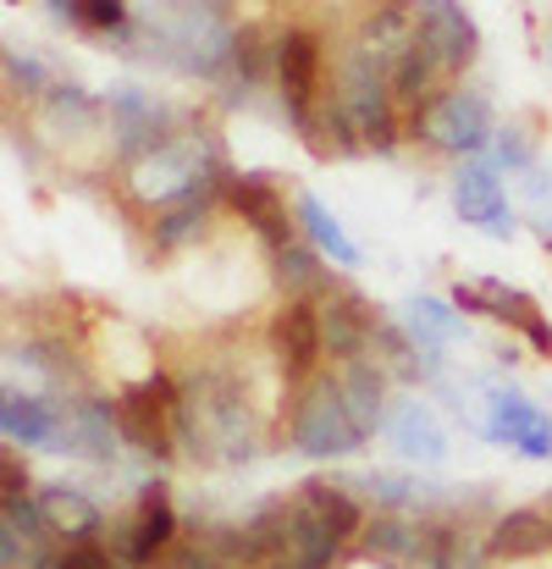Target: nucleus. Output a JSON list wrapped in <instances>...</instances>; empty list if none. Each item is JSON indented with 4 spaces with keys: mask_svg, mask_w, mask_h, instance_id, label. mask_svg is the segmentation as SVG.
I'll return each instance as SVG.
<instances>
[{
    "mask_svg": "<svg viewBox=\"0 0 552 569\" xmlns=\"http://www.w3.org/2000/svg\"><path fill=\"white\" fill-rule=\"evenodd\" d=\"M178 448L210 465H243L254 459V420H249V398L243 387L221 371H199L183 381V403H178Z\"/></svg>",
    "mask_w": 552,
    "mask_h": 569,
    "instance_id": "nucleus-1",
    "label": "nucleus"
},
{
    "mask_svg": "<svg viewBox=\"0 0 552 569\" xmlns=\"http://www.w3.org/2000/svg\"><path fill=\"white\" fill-rule=\"evenodd\" d=\"M288 442L310 459H349L365 448V431L360 420L349 415L343 403V387H338V371H315L293 392V409H288Z\"/></svg>",
    "mask_w": 552,
    "mask_h": 569,
    "instance_id": "nucleus-2",
    "label": "nucleus"
},
{
    "mask_svg": "<svg viewBox=\"0 0 552 569\" xmlns=\"http://www.w3.org/2000/svg\"><path fill=\"white\" fill-rule=\"evenodd\" d=\"M409 133H420L431 150H448V156H464L475 161L481 150H492L498 128H492V106L481 89H442L431 94L414 117H409Z\"/></svg>",
    "mask_w": 552,
    "mask_h": 569,
    "instance_id": "nucleus-3",
    "label": "nucleus"
},
{
    "mask_svg": "<svg viewBox=\"0 0 552 569\" xmlns=\"http://www.w3.org/2000/svg\"><path fill=\"white\" fill-rule=\"evenodd\" d=\"M332 100L349 111V122H354V133H360V144H365V150H392V144H398V117H392V106H398V100H392V67H387V61H375L365 44L343 61Z\"/></svg>",
    "mask_w": 552,
    "mask_h": 569,
    "instance_id": "nucleus-4",
    "label": "nucleus"
},
{
    "mask_svg": "<svg viewBox=\"0 0 552 569\" xmlns=\"http://www.w3.org/2000/svg\"><path fill=\"white\" fill-rule=\"evenodd\" d=\"M271 72L282 89V106L304 139H315V106H321V39L310 28H282L271 44Z\"/></svg>",
    "mask_w": 552,
    "mask_h": 569,
    "instance_id": "nucleus-5",
    "label": "nucleus"
},
{
    "mask_svg": "<svg viewBox=\"0 0 552 569\" xmlns=\"http://www.w3.org/2000/svg\"><path fill=\"white\" fill-rule=\"evenodd\" d=\"M106 117H111V144H117V156H122L128 167L144 161L150 150H161V144L172 139L167 106H161L150 89H139V83H117V89L106 94Z\"/></svg>",
    "mask_w": 552,
    "mask_h": 569,
    "instance_id": "nucleus-6",
    "label": "nucleus"
},
{
    "mask_svg": "<svg viewBox=\"0 0 552 569\" xmlns=\"http://www.w3.org/2000/svg\"><path fill=\"white\" fill-rule=\"evenodd\" d=\"M486 442L498 448H520L525 459H552V420L509 381H486V420H481Z\"/></svg>",
    "mask_w": 552,
    "mask_h": 569,
    "instance_id": "nucleus-7",
    "label": "nucleus"
},
{
    "mask_svg": "<svg viewBox=\"0 0 552 569\" xmlns=\"http://www.w3.org/2000/svg\"><path fill=\"white\" fill-rule=\"evenodd\" d=\"M271 355H277L288 387H304V381L315 377V366H321V355H327L315 299H282V310L271 316Z\"/></svg>",
    "mask_w": 552,
    "mask_h": 569,
    "instance_id": "nucleus-8",
    "label": "nucleus"
},
{
    "mask_svg": "<svg viewBox=\"0 0 552 569\" xmlns=\"http://www.w3.org/2000/svg\"><path fill=\"white\" fill-rule=\"evenodd\" d=\"M453 210L470 221V227H481L486 238H514V210H509V199H503V183H498V167L492 161H464L459 172H453Z\"/></svg>",
    "mask_w": 552,
    "mask_h": 569,
    "instance_id": "nucleus-9",
    "label": "nucleus"
},
{
    "mask_svg": "<svg viewBox=\"0 0 552 569\" xmlns=\"http://www.w3.org/2000/svg\"><path fill=\"white\" fill-rule=\"evenodd\" d=\"M221 204L238 210V216L249 221V232L265 243V254L282 249V243H293V221H299V216H288V199L271 189L265 178H254V172H232L227 189H221Z\"/></svg>",
    "mask_w": 552,
    "mask_h": 569,
    "instance_id": "nucleus-10",
    "label": "nucleus"
},
{
    "mask_svg": "<svg viewBox=\"0 0 552 569\" xmlns=\"http://www.w3.org/2000/svg\"><path fill=\"white\" fill-rule=\"evenodd\" d=\"M475 44H481L475 17H470L459 0H436V6L420 11V50L442 67V78H448V72H464V67L475 61Z\"/></svg>",
    "mask_w": 552,
    "mask_h": 569,
    "instance_id": "nucleus-11",
    "label": "nucleus"
},
{
    "mask_svg": "<svg viewBox=\"0 0 552 569\" xmlns=\"http://www.w3.org/2000/svg\"><path fill=\"white\" fill-rule=\"evenodd\" d=\"M178 542V515H172V498H167V487L161 481H150L144 492H139V515L117 531V559L122 565H150L155 553H167Z\"/></svg>",
    "mask_w": 552,
    "mask_h": 569,
    "instance_id": "nucleus-12",
    "label": "nucleus"
},
{
    "mask_svg": "<svg viewBox=\"0 0 552 569\" xmlns=\"http://www.w3.org/2000/svg\"><path fill=\"white\" fill-rule=\"evenodd\" d=\"M403 332H409V343H414V355H420V377H436V371H442V343L464 338L470 327H464V310H459L453 299L414 293V299L403 305Z\"/></svg>",
    "mask_w": 552,
    "mask_h": 569,
    "instance_id": "nucleus-13",
    "label": "nucleus"
},
{
    "mask_svg": "<svg viewBox=\"0 0 552 569\" xmlns=\"http://www.w3.org/2000/svg\"><path fill=\"white\" fill-rule=\"evenodd\" d=\"M381 431H387L392 453H398V459H409V465H442V459H448V431H442V420H436L420 398L392 403Z\"/></svg>",
    "mask_w": 552,
    "mask_h": 569,
    "instance_id": "nucleus-14",
    "label": "nucleus"
},
{
    "mask_svg": "<svg viewBox=\"0 0 552 569\" xmlns=\"http://www.w3.org/2000/svg\"><path fill=\"white\" fill-rule=\"evenodd\" d=\"M0 431H6L11 448H61L67 415L50 398H33V392L6 387V398H0Z\"/></svg>",
    "mask_w": 552,
    "mask_h": 569,
    "instance_id": "nucleus-15",
    "label": "nucleus"
},
{
    "mask_svg": "<svg viewBox=\"0 0 552 569\" xmlns=\"http://www.w3.org/2000/svg\"><path fill=\"white\" fill-rule=\"evenodd\" d=\"M315 310H321V343H327V355L338 366L365 360L370 338H375V316H370L365 305L354 293H321Z\"/></svg>",
    "mask_w": 552,
    "mask_h": 569,
    "instance_id": "nucleus-16",
    "label": "nucleus"
},
{
    "mask_svg": "<svg viewBox=\"0 0 552 569\" xmlns=\"http://www.w3.org/2000/svg\"><path fill=\"white\" fill-rule=\"evenodd\" d=\"M548 548H552V515H542V509H514L486 537V559L492 565H525V559H542Z\"/></svg>",
    "mask_w": 552,
    "mask_h": 569,
    "instance_id": "nucleus-17",
    "label": "nucleus"
},
{
    "mask_svg": "<svg viewBox=\"0 0 552 569\" xmlns=\"http://www.w3.org/2000/svg\"><path fill=\"white\" fill-rule=\"evenodd\" d=\"M39 509H44L50 537H61V542H100L106 515H100V503L89 492H78V487L61 481V487H44L39 492Z\"/></svg>",
    "mask_w": 552,
    "mask_h": 569,
    "instance_id": "nucleus-18",
    "label": "nucleus"
},
{
    "mask_svg": "<svg viewBox=\"0 0 552 569\" xmlns=\"http://www.w3.org/2000/svg\"><path fill=\"white\" fill-rule=\"evenodd\" d=\"M475 288H481V305H486V316H498L503 327L525 332V343H531L536 355H552V327H548V316L536 310V299H531V293H520V288H503V282H492V277H481Z\"/></svg>",
    "mask_w": 552,
    "mask_h": 569,
    "instance_id": "nucleus-19",
    "label": "nucleus"
},
{
    "mask_svg": "<svg viewBox=\"0 0 552 569\" xmlns=\"http://www.w3.org/2000/svg\"><path fill=\"white\" fill-rule=\"evenodd\" d=\"M338 387H343V403H349V415L360 420V431H375V426H387V366L381 360H349V366H338Z\"/></svg>",
    "mask_w": 552,
    "mask_h": 569,
    "instance_id": "nucleus-20",
    "label": "nucleus"
},
{
    "mask_svg": "<svg viewBox=\"0 0 552 569\" xmlns=\"http://www.w3.org/2000/svg\"><path fill=\"white\" fill-rule=\"evenodd\" d=\"M117 415H111V403H100V398H83L72 415H67V431H61V448H72L78 459H94V465H106L111 453H117Z\"/></svg>",
    "mask_w": 552,
    "mask_h": 569,
    "instance_id": "nucleus-21",
    "label": "nucleus"
},
{
    "mask_svg": "<svg viewBox=\"0 0 552 569\" xmlns=\"http://www.w3.org/2000/svg\"><path fill=\"white\" fill-rule=\"evenodd\" d=\"M293 216H299V227H304V238H310V249H321L332 266H360V249H354V238L338 227V216L315 199V193H293Z\"/></svg>",
    "mask_w": 552,
    "mask_h": 569,
    "instance_id": "nucleus-22",
    "label": "nucleus"
},
{
    "mask_svg": "<svg viewBox=\"0 0 552 569\" xmlns=\"http://www.w3.org/2000/svg\"><path fill=\"white\" fill-rule=\"evenodd\" d=\"M271 266H277L288 299H321V293H332V277H327V266H321V249L282 243V249H271Z\"/></svg>",
    "mask_w": 552,
    "mask_h": 569,
    "instance_id": "nucleus-23",
    "label": "nucleus"
},
{
    "mask_svg": "<svg viewBox=\"0 0 552 569\" xmlns=\"http://www.w3.org/2000/svg\"><path fill=\"white\" fill-rule=\"evenodd\" d=\"M221 189H227V183H221ZM221 189H204V193H193V199L167 204V210L155 216V249H183L188 238H199L204 221H210V210L221 204Z\"/></svg>",
    "mask_w": 552,
    "mask_h": 569,
    "instance_id": "nucleus-24",
    "label": "nucleus"
},
{
    "mask_svg": "<svg viewBox=\"0 0 552 569\" xmlns=\"http://www.w3.org/2000/svg\"><path fill=\"white\" fill-rule=\"evenodd\" d=\"M299 492H304V503H310V509H315V515L343 537V542H349L354 531H365V509H360V498H354L349 487H338V481H321V476H315V481H304Z\"/></svg>",
    "mask_w": 552,
    "mask_h": 569,
    "instance_id": "nucleus-25",
    "label": "nucleus"
},
{
    "mask_svg": "<svg viewBox=\"0 0 552 569\" xmlns=\"http://www.w3.org/2000/svg\"><path fill=\"white\" fill-rule=\"evenodd\" d=\"M78 28H89V33H106V39H128V0H83V17H78Z\"/></svg>",
    "mask_w": 552,
    "mask_h": 569,
    "instance_id": "nucleus-26",
    "label": "nucleus"
},
{
    "mask_svg": "<svg viewBox=\"0 0 552 569\" xmlns=\"http://www.w3.org/2000/svg\"><path fill=\"white\" fill-rule=\"evenodd\" d=\"M360 487H365L370 498L381 503V509H414L420 503V481H403V476H360Z\"/></svg>",
    "mask_w": 552,
    "mask_h": 569,
    "instance_id": "nucleus-27",
    "label": "nucleus"
},
{
    "mask_svg": "<svg viewBox=\"0 0 552 569\" xmlns=\"http://www.w3.org/2000/svg\"><path fill=\"white\" fill-rule=\"evenodd\" d=\"M492 156H498V167H509V172H531V167H536V150H531V139H525L520 128H498Z\"/></svg>",
    "mask_w": 552,
    "mask_h": 569,
    "instance_id": "nucleus-28",
    "label": "nucleus"
},
{
    "mask_svg": "<svg viewBox=\"0 0 552 569\" xmlns=\"http://www.w3.org/2000/svg\"><path fill=\"white\" fill-rule=\"evenodd\" d=\"M50 569H117V559H111L106 542H67Z\"/></svg>",
    "mask_w": 552,
    "mask_h": 569,
    "instance_id": "nucleus-29",
    "label": "nucleus"
},
{
    "mask_svg": "<svg viewBox=\"0 0 552 569\" xmlns=\"http://www.w3.org/2000/svg\"><path fill=\"white\" fill-rule=\"evenodd\" d=\"M6 78L17 83V89H28V94H39L50 78H44V67L33 61V56H17V50H6Z\"/></svg>",
    "mask_w": 552,
    "mask_h": 569,
    "instance_id": "nucleus-30",
    "label": "nucleus"
},
{
    "mask_svg": "<svg viewBox=\"0 0 552 569\" xmlns=\"http://www.w3.org/2000/svg\"><path fill=\"white\" fill-rule=\"evenodd\" d=\"M6 498H28V465H17V453H6Z\"/></svg>",
    "mask_w": 552,
    "mask_h": 569,
    "instance_id": "nucleus-31",
    "label": "nucleus"
},
{
    "mask_svg": "<svg viewBox=\"0 0 552 569\" xmlns=\"http://www.w3.org/2000/svg\"><path fill=\"white\" fill-rule=\"evenodd\" d=\"M44 6H50L56 17H67V22H78V17H83V0H44Z\"/></svg>",
    "mask_w": 552,
    "mask_h": 569,
    "instance_id": "nucleus-32",
    "label": "nucleus"
},
{
    "mask_svg": "<svg viewBox=\"0 0 552 569\" xmlns=\"http://www.w3.org/2000/svg\"><path fill=\"white\" fill-rule=\"evenodd\" d=\"M536 232H542V243H552V221L548 216H536Z\"/></svg>",
    "mask_w": 552,
    "mask_h": 569,
    "instance_id": "nucleus-33",
    "label": "nucleus"
}]
</instances>
